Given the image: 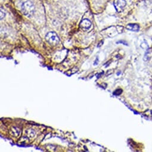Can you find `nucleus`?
I'll list each match as a JSON object with an SVG mask.
<instances>
[{
	"label": "nucleus",
	"instance_id": "nucleus-1",
	"mask_svg": "<svg viewBox=\"0 0 152 152\" xmlns=\"http://www.w3.org/2000/svg\"><path fill=\"white\" fill-rule=\"evenodd\" d=\"M22 11L24 15L30 17L34 14L35 11V6L32 3L29 1H25L22 5Z\"/></svg>",
	"mask_w": 152,
	"mask_h": 152
},
{
	"label": "nucleus",
	"instance_id": "nucleus-7",
	"mask_svg": "<svg viewBox=\"0 0 152 152\" xmlns=\"http://www.w3.org/2000/svg\"><path fill=\"white\" fill-rule=\"evenodd\" d=\"M140 47L143 48V49H145V50H147L149 48V46L148 45L147 42L145 41H143L141 43V45H140Z\"/></svg>",
	"mask_w": 152,
	"mask_h": 152
},
{
	"label": "nucleus",
	"instance_id": "nucleus-3",
	"mask_svg": "<svg viewBox=\"0 0 152 152\" xmlns=\"http://www.w3.org/2000/svg\"><path fill=\"white\" fill-rule=\"evenodd\" d=\"M125 0H115L113 3L114 6L118 12H121L123 10L126 5Z\"/></svg>",
	"mask_w": 152,
	"mask_h": 152
},
{
	"label": "nucleus",
	"instance_id": "nucleus-2",
	"mask_svg": "<svg viewBox=\"0 0 152 152\" xmlns=\"http://www.w3.org/2000/svg\"><path fill=\"white\" fill-rule=\"evenodd\" d=\"M46 41L52 46H56L59 43L60 39L58 35L54 32H50L46 36Z\"/></svg>",
	"mask_w": 152,
	"mask_h": 152
},
{
	"label": "nucleus",
	"instance_id": "nucleus-4",
	"mask_svg": "<svg viewBox=\"0 0 152 152\" xmlns=\"http://www.w3.org/2000/svg\"><path fill=\"white\" fill-rule=\"evenodd\" d=\"M91 26V22L87 19L82 20L80 23V27L84 30L89 29Z\"/></svg>",
	"mask_w": 152,
	"mask_h": 152
},
{
	"label": "nucleus",
	"instance_id": "nucleus-8",
	"mask_svg": "<svg viewBox=\"0 0 152 152\" xmlns=\"http://www.w3.org/2000/svg\"><path fill=\"white\" fill-rule=\"evenodd\" d=\"M0 14H1V17H0V18H1V19H3L5 15V13L3 11L2 9H1V11H0Z\"/></svg>",
	"mask_w": 152,
	"mask_h": 152
},
{
	"label": "nucleus",
	"instance_id": "nucleus-5",
	"mask_svg": "<svg viewBox=\"0 0 152 152\" xmlns=\"http://www.w3.org/2000/svg\"><path fill=\"white\" fill-rule=\"evenodd\" d=\"M126 29L133 32H138L140 29L139 25L135 23H130L126 26Z\"/></svg>",
	"mask_w": 152,
	"mask_h": 152
},
{
	"label": "nucleus",
	"instance_id": "nucleus-6",
	"mask_svg": "<svg viewBox=\"0 0 152 152\" xmlns=\"http://www.w3.org/2000/svg\"><path fill=\"white\" fill-rule=\"evenodd\" d=\"M11 134L12 135H13L15 137H17L20 134V131L19 130L16 128H15V127L12 128V129L11 130Z\"/></svg>",
	"mask_w": 152,
	"mask_h": 152
}]
</instances>
